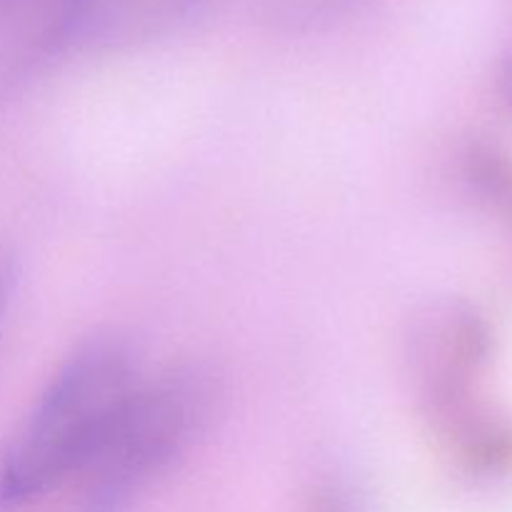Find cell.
<instances>
[{
    "label": "cell",
    "instance_id": "cell-1",
    "mask_svg": "<svg viewBox=\"0 0 512 512\" xmlns=\"http://www.w3.org/2000/svg\"><path fill=\"white\" fill-rule=\"evenodd\" d=\"M143 375L123 338L98 335L78 345L0 458V505L20 508L78 483Z\"/></svg>",
    "mask_w": 512,
    "mask_h": 512
},
{
    "label": "cell",
    "instance_id": "cell-2",
    "mask_svg": "<svg viewBox=\"0 0 512 512\" xmlns=\"http://www.w3.org/2000/svg\"><path fill=\"white\" fill-rule=\"evenodd\" d=\"M213 408L215 383L198 365L143 375L78 485L93 505L130 498L203 435Z\"/></svg>",
    "mask_w": 512,
    "mask_h": 512
},
{
    "label": "cell",
    "instance_id": "cell-3",
    "mask_svg": "<svg viewBox=\"0 0 512 512\" xmlns=\"http://www.w3.org/2000/svg\"><path fill=\"white\" fill-rule=\"evenodd\" d=\"M203 0H60L58 28L85 50H128L165 38Z\"/></svg>",
    "mask_w": 512,
    "mask_h": 512
},
{
    "label": "cell",
    "instance_id": "cell-4",
    "mask_svg": "<svg viewBox=\"0 0 512 512\" xmlns=\"http://www.w3.org/2000/svg\"><path fill=\"white\" fill-rule=\"evenodd\" d=\"M13 283H15L13 258L0 248V315H3L5 305H8L10 293H13Z\"/></svg>",
    "mask_w": 512,
    "mask_h": 512
}]
</instances>
